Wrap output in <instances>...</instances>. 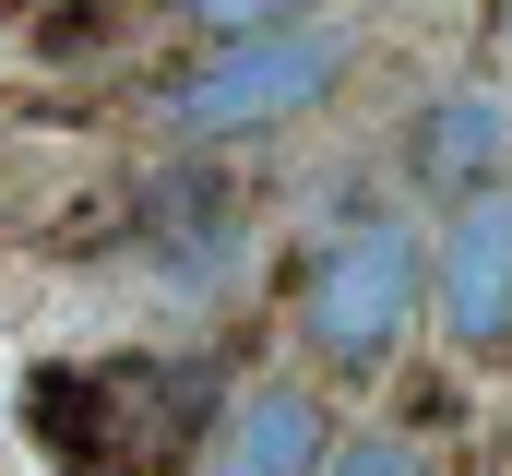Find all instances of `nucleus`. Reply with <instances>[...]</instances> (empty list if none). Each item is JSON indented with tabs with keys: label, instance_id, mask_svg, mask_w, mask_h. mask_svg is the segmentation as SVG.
Instances as JSON below:
<instances>
[{
	"label": "nucleus",
	"instance_id": "obj_1",
	"mask_svg": "<svg viewBox=\"0 0 512 476\" xmlns=\"http://www.w3.org/2000/svg\"><path fill=\"white\" fill-rule=\"evenodd\" d=\"M215 369L203 357H84L24 381V441L60 476H167L215 429Z\"/></svg>",
	"mask_w": 512,
	"mask_h": 476
},
{
	"label": "nucleus",
	"instance_id": "obj_2",
	"mask_svg": "<svg viewBox=\"0 0 512 476\" xmlns=\"http://www.w3.org/2000/svg\"><path fill=\"white\" fill-rule=\"evenodd\" d=\"M417 310H429V238L405 227V215L334 227L310 250V274H298V346H310V369H334V381L393 369L405 334H417Z\"/></svg>",
	"mask_w": 512,
	"mask_h": 476
},
{
	"label": "nucleus",
	"instance_id": "obj_3",
	"mask_svg": "<svg viewBox=\"0 0 512 476\" xmlns=\"http://www.w3.org/2000/svg\"><path fill=\"white\" fill-rule=\"evenodd\" d=\"M346 84V24H274V36H203L167 84H155V119L191 131V143H251V131H286Z\"/></svg>",
	"mask_w": 512,
	"mask_h": 476
},
{
	"label": "nucleus",
	"instance_id": "obj_4",
	"mask_svg": "<svg viewBox=\"0 0 512 476\" xmlns=\"http://www.w3.org/2000/svg\"><path fill=\"white\" fill-rule=\"evenodd\" d=\"M429 310L465 357H501L512 346V179L465 191L453 227H441V262H429Z\"/></svg>",
	"mask_w": 512,
	"mask_h": 476
},
{
	"label": "nucleus",
	"instance_id": "obj_5",
	"mask_svg": "<svg viewBox=\"0 0 512 476\" xmlns=\"http://www.w3.org/2000/svg\"><path fill=\"white\" fill-rule=\"evenodd\" d=\"M334 429H322V393L298 369H262V381H227L215 429H203V476H322Z\"/></svg>",
	"mask_w": 512,
	"mask_h": 476
},
{
	"label": "nucleus",
	"instance_id": "obj_6",
	"mask_svg": "<svg viewBox=\"0 0 512 476\" xmlns=\"http://www.w3.org/2000/svg\"><path fill=\"white\" fill-rule=\"evenodd\" d=\"M501 155V108L489 96H453V108H429V131H417V167L429 179H453V191H489L477 167Z\"/></svg>",
	"mask_w": 512,
	"mask_h": 476
},
{
	"label": "nucleus",
	"instance_id": "obj_7",
	"mask_svg": "<svg viewBox=\"0 0 512 476\" xmlns=\"http://www.w3.org/2000/svg\"><path fill=\"white\" fill-rule=\"evenodd\" d=\"M191 36H274V24H310L322 0H167Z\"/></svg>",
	"mask_w": 512,
	"mask_h": 476
},
{
	"label": "nucleus",
	"instance_id": "obj_8",
	"mask_svg": "<svg viewBox=\"0 0 512 476\" xmlns=\"http://www.w3.org/2000/svg\"><path fill=\"white\" fill-rule=\"evenodd\" d=\"M322 476H429V465H417V441H334Z\"/></svg>",
	"mask_w": 512,
	"mask_h": 476
}]
</instances>
